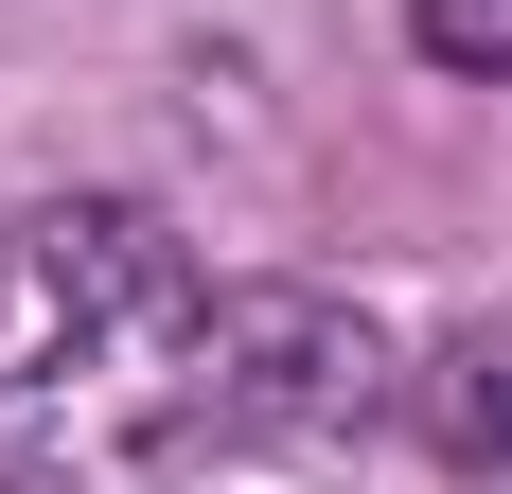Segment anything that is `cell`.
Instances as JSON below:
<instances>
[{
    "label": "cell",
    "instance_id": "obj_1",
    "mask_svg": "<svg viewBox=\"0 0 512 494\" xmlns=\"http://www.w3.org/2000/svg\"><path fill=\"white\" fill-rule=\"evenodd\" d=\"M195 300H212L195 247L142 195H36L0 230V459H53L124 406H159Z\"/></svg>",
    "mask_w": 512,
    "mask_h": 494
},
{
    "label": "cell",
    "instance_id": "obj_2",
    "mask_svg": "<svg viewBox=\"0 0 512 494\" xmlns=\"http://www.w3.org/2000/svg\"><path fill=\"white\" fill-rule=\"evenodd\" d=\"M371 406H389V336H371L354 300H318V283H212L142 424L177 459H318V442H354Z\"/></svg>",
    "mask_w": 512,
    "mask_h": 494
},
{
    "label": "cell",
    "instance_id": "obj_3",
    "mask_svg": "<svg viewBox=\"0 0 512 494\" xmlns=\"http://www.w3.org/2000/svg\"><path fill=\"white\" fill-rule=\"evenodd\" d=\"M424 442L460 459V477H512V318H460V336L424 353Z\"/></svg>",
    "mask_w": 512,
    "mask_h": 494
},
{
    "label": "cell",
    "instance_id": "obj_4",
    "mask_svg": "<svg viewBox=\"0 0 512 494\" xmlns=\"http://www.w3.org/2000/svg\"><path fill=\"white\" fill-rule=\"evenodd\" d=\"M424 71H460V89H512V0H407Z\"/></svg>",
    "mask_w": 512,
    "mask_h": 494
}]
</instances>
